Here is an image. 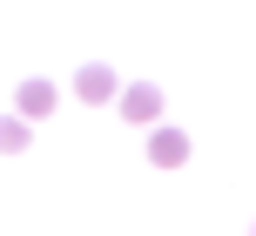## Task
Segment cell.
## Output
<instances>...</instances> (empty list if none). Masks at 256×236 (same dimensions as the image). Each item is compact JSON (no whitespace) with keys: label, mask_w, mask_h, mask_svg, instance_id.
Here are the masks:
<instances>
[{"label":"cell","mask_w":256,"mask_h":236,"mask_svg":"<svg viewBox=\"0 0 256 236\" xmlns=\"http://www.w3.org/2000/svg\"><path fill=\"white\" fill-rule=\"evenodd\" d=\"M115 88H122V81H115V68H108V61H88V68L74 74V94H81V102H108Z\"/></svg>","instance_id":"1"},{"label":"cell","mask_w":256,"mask_h":236,"mask_svg":"<svg viewBox=\"0 0 256 236\" xmlns=\"http://www.w3.org/2000/svg\"><path fill=\"white\" fill-rule=\"evenodd\" d=\"M148 162H155V169H176V162H189V135L155 128V135H148Z\"/></svg>","instance_id":"2"},{"label":"cell","mask_w":256,"mask_h":236,"mask_svg":"<svg viewBox=\"0 0 256 236\" xmlns=\"http://www.w3.org/2000/svg\"><path fill=\"white\" fill-rule=\"evenodd\" d=\"M155 108H162L155 88H128V94H122V115H128V122H155Z\"/></svg>","instance_id":"3"},{"label":"cell","mask_w":256,"mask_h":236,"mask_svg":"<svg viewBox=\"0 0 256 236\" xmlns=\"http://www.w3.org/2000/svg\"><path fill=\"white\" fill-rule=\"evenodd\" d=\"M27 142H34L27 135V115H0V156H20Z\"/></svg>","instance_id":"4"},{"label":"cell","mask_w":256,"mask_h":236,"mask_svg":"<svg viewBox=\"0 0 256 236\" xmlns=\"http://www.w3.org/2000/svg\"><path fill=\"white\" fill-rule=\"evenodd\" d=\"M48 108H54V88L48 81H27L20 88V115H48Z\"/></svg>","instance_id":"5"},{"label":"cell","mask_w":256,"mask_h":236,"mask_svg":"<svg viewBox=\"0 0 256 236\" xmlns=\"http://www.w3.org/2000/svg\"><path fill=\"white\" fill-rule=\"evenodd\" d=\"M250 236H256V230H250Z\"/></svg>","instance_id":"6"}]
</instances>
